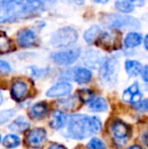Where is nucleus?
Wrapping results in <instances>:
<instances>
[{
  "mask_svg": "<svg viewBox=\"0 0 148 149\" xmlns=\"http://www.w3.org/2000/svg\"><path fill=\"white\" fill-rule=\"evenodd\" d=\"M28 91V83L24 80H15L11 85L10 93L11 97L16 102L22 100L26 96V93Z\"/></svg>",
  "mask_w": 148,
  "mask_h": 149,
  "instance_id": "obj_11",
  "label": "nucleus"
},
{
  "mask_svg": "<svg viewBox=\"0 0 148 149\" xmlns=\"http://www.w3.org/2000/svg\"><path fill=\"white\" fill-rule=\"evenodd\" d=\"M134 109L138 112L145 113L148 110V100L144 98V100H141L139 102H137L136 104H134Z\"/></svg>",
  "mask_w": 148,
  "mask_h": 149,
  "instance_id": "obj_31",
  "label": "nucleus"
},
{
  "mask_svg": "<svg viewBox=\"0 0 148 149\" xmlns=\"http://www.w3.org/2000/svg\"><path fill=\"white\" fill-rule=\"evenodd\" d=\"M78 97L83 102H90L94 98V93L90 89H80L78 90Z\"/></svg>",
  "mask_w": 148,
  "mask_h": 149,
  "instance_id": "obj_27",
  "label": "nucleus"
},
{
  "mask_svg": "<svg viewBox=\"0 0 148 149\" xmlns=\"http://www.w3.org/2000/svg\"><path fill=\"white\" fill-rule=\"evenodd\" d=\"M65 126H67L65 136L75 140H83L99 133L101 129V121L95 116L73 115L67 119Z\"/></svg>",
  "mask_w": 148,
  "mask_h": 149,
  "instance_id": "obj_1",
  "label": "nucleus"
},
{
  "mask_svg": "<svg viewBox=\"0 0 148 149\" xmlns=\"http://www.w3.org/2000/svg\"><path fill=\"white\" fill-rule=\"evenodd\" d=\"M12 50L11 41L6 37L4 33L0 31V54L8 53Z\"/></svg>",
  "mask_w": 148,
  "mask_h": 149,
  "instance_id": "obj_26",
  "label": "nucleus"
},
{
  "mask_svg": "<svg viewBox=\"0 0 148 149\" xmlns=\"http://www.w3.org/2000/svg\"><path fill=\"white\" fill-rule=\"evenodd\" d=\"M14 115H15L14 110H4L0 112V124H3L5 122L9 121Z\"/></svg>",
  "mask_w": 148,
  "mask_h": 149,
  "instance_id": "obj_30",
  "label": "nucleus"
},
{
  "mask_svg": "<svg viewBox=\"0 0 148 149\" xmlns=\"http://www.w3.org/2000/svg\"><path fill=\"white\" fill-rule=\"evenodd\" d=\"M48 113V104L45 102H40L32 106L30 109L28 115L33 119H41L45 117Z\"/></svg>",
  "mask_w": 148,
  "mask_h": 149,
  "instance_id": "obj_17",
  "label": "nucleus"
},
{
  "mask_svg": "<svg viewBox=\"0 0 148 149\" xmlns=\"http://www.w3.org/2000/svg\"><path fill=\"white\" fill-rule=\"evenodd\" d=\"M88 149H106V144L99 138H91L87 143Z\"/></svg>",
  "mask_w": 148,
  "mask_h": 149,
  "instance_id": "obj_29",
  "label": "nucleus"
},
{
  "mask_svg": "<svg viewBox=\"0 0 148 149\" xmlns=\"http://www.w3.org/2000/svg\"><path fill=\"white\" fill-rule=\"evenodd\" d=\"M97 45L106 50H117L121 46V33H103L97 38Z\"/></svg>",
  "mask_w": 148,
  "mask_h": 149,
  "instance_id": "obj_6",
  "label": "nucleus"
},
{
  "mask_svg": "<svg viewBox=\"0 0 148 149\" xmlns=\"http://www.w3.org/2000/svg\"><path fill=\"white\" fill-rule=\"evenodd\" d=\"M147 40H148V36H145L144 38V48L145 49H148V44H147Z\"/></svg>",
  "mask_w": 148,
  "mask_h": 149,
  "instance_id": "obj_35",
  "label": "nucleus"
},
{
  "mask_svg": "<svg viewBox=\"0 0 148 149\" xmlns=\"http://www.w3.org/2000/svg\"><path fill=\"white\" fill-rule=\"evenodd\" d=\"M76 1H83V0H76Z\"/></svg>",
  "mask_w": 148,
  "mask_h": 149,
  "instance_id": "obj_40",
  "label": "nucleus"
},
{
  "mask_svg": "<svg viewBox=\"0 0 148 149\" xmlns=\"http://www.w3.org/2000/svg\"><path fill=\"white\" fill-rule=\"evenodd\" d=\"M11 71V67L6 61L0 60V73H9Z\"/></svg>",
  "mask_w": 148,
  "mask_h": 149,
  "instance_id": "obj_32",
  "label": "nucleus"
},
{
  "mask_svg": "<svg viewBox=\"0 0 148 149\" xmlns=\"http://www.w3.org/2000/svg\"><path fill=\"white\" fill-rule=\"evenodd\" d=\"M141 42H142V36L135 31L129 33L125 38V46L127 48H135L140 45Z\"/></svg>",
  "mask_w": 148,
  "mask_h": 149,
  "instance_id": "obj_21",
  "label": "nucleus"
},
{
  "mask_svg": "<svg viewBox=\"0 0 148 149\" xmlns=\"http://www.w3.org/2000/svg\"><path fill=\"white\" fill-rule=\"evenodd\" d=\"M2 144L5 148L7 149H13L16 148L20 144V139L18 136L14 134H8L2 140Z\"/></svg>",
  "mask_w": 148,
  "mask_h": 149,
  "instance_id": "obj_23",
  "label": "nucleus"
},
{
  "mask_svg": "<svg viewBox=\"0 0 148 149\" xmlns=\"http://www.w3.org/2000/svg\"><path fill=\"white\" fill-rule=\"evenodd\" d=\"M4 100V96H3V93H2L1 91H0V106L2 104V102H3Z\"/></svg>",
  "mask_w": 148,
  "mask_h": 149,
  "instance_id": "obj_37",
  "label": "nucleus"
},
{
  "mask_svg": "<svg viewBox=\"0 0 148 149\" xmlns=\"http://www.w3.org/2000/svg\"><path fill=\"white\" fill-rule=\"evenodd\" d=\"M123 100L127 102H130L132 104H136L142 100V92H140L139 84L137 82L133 83L131 86H129L127 89L124 90L122 95Z\"/></svg>",
  "mask_w": 148,
  "mask_h": 149,
  "instance_id": "obj_10",
  "label": "nucleus"
},
{
  "mask_svg": "<svg viewBox=\"0 0 148 149\" xmlns=\"http://www.w3.org/2000/svg\"><path fill=\"white\" fill-rule=\"evenodd\" d=\"M47 138V132L43 128H36L32 130L26 136V142L33 148H40Z\"/></svg>",
  "mask_w": 148,
  "mask_h": 149,
  "instance_id": "obj_8",
  "label": "nucleus"
},
{
  "mask_svg": "<svg viewBox=\"0 0 148 149\" xmlns=\"http://www.w3.org/2000/svg\"><path fill=\"white\" fill-rule=\"evenodd\" d=\"M72 85L67 81H62L58 82L57 84L53 85L51 88L48 89L46 92V95L49 97H61V96H66L71 92Z\"/></svg>",
  "mask_w": 148,
  "mask_h": 149,
  "instance_id": "obj_9",
  "label": "nucleus"
},
{
  "mask_svg": "<svg viewBox=\"0 0 148 149\" xmlns=\"http://www.w3.org/2000/svg\"><path fill=\"white\" fill-rule=\"evenodd\" d=\"M109 104L104 97H94L89 102V110L94 113H103L108 111Z\"/></svg>",
  "mask_w": 148,
  "mask_h": 149,
  "instance_id": "obj_19",
  "label": "nucleus"
},
{
  "mask_svg": "<svg viewBox=\"0 0 148 149\" xmlns=\"http://www.w3.org/2000/svg\"><path fill=\"white\" fill-rule=\"evenodd\" d=\"M111 131L113 135L118 139H123L127 137L129 133V128L124 122L122 121H115L111 126Z\"/></svg>",
  "mask_w": 148,
  "mask_h": 149,
  "instance_id": "obj_16",
  "label": "nucleus"
},
{
  "mask_svg": "<svg viewBox=\"0 0 148 149\" xmlns=\"http://www.w3.org/2000/svg\"><path fill=\"white\" fill-rule=\"evenodd\" d=\"M67 116L62 111H54L50 116V127L54 130H61L67 123Z\"/></svg>",
  "mask_w": 148,
  "mask_h": 149,
  "instance_id": "obj_13",
  "label": "nucleus"
},
{
  "mask_svg": "<svg viewBox=\"0 0 148 149\" xmlns=\"http://www.w3.org/2000/svg\"><path fill=\"white\" fill-rule=\"evenodd\" d=\"M28 14L26 0H0V24L14 22Z\"/></svg>",
  "mask_w": 148,
  "mask_h": 149,
  "instance_id": "obj_2",
  "label": "nucleus"
},
{
  "mask_svg": "<svg viewBox=\"0 0 148 149\" xmlns=\"http://www.w3.org/2000/svg\"><path fill=\"white\" fill-rule=\"evenodd\" d=\"M81 53V49L78 47L72 48V49L66 50V51H61L54 53L52 55V60L58 65L62 66H68L71 65L79 58Z\"/></svg>",
  "mask_w": 148,
  "mask_h": 149,
  "instance_id": "obj_7",
  "label": "nucleus"
},
{
  "mask_svg": "<svg viewBox=\"0 0 148 149\" xmlns=\"http://www.w3.org/2000/svg\"><path fill=\"white\" fill-rule=\"evenodd\" d=\"M101 35V29L99 26H92L91 28H89L88 30L84 33L83 38H84L85 42L88 44H91L99 36Z\"/></svg>",
  "mask_w": 148,
  "mask_h": 149,
  "instance_id": "obj_25",
  "label": "nucleus"
},
{
  "mask_svg": "<svg viewBox=\"0 0 148 149\" xmlns=\"http://www.w3.org/2000/svg\"><path fill=\"white\" fill-rule=\"evenodd\" d=\"M76 100V98H75ZM74 100V97H69L65 98V100H61L60 102H58L59 107H61L64 110H72L75 106H76V100Z\"/></svg>",
  "mask_w": 148,
  "mask_h": 149,
  "instance_id": "obj_28",
  "label": "nucleus"
},
{
  "mask_svg": "<svg viewBox=\"0 0 148 149\" xmlns=\"http://www.w3.org/2000/svg\"><path fill=\"white\" fill-rule=\"evenodd\" d=\"M37 37L31 30H22L17 33V43L22 48H31L36 45Z\"/></svg>",
  "mask_w": 148,
  "mask_h": 149,
  "instance_id": "obj_12",
  "label": "nucleus"
},
{
  "mask_svg": "<svg viewBox=\"0 0 148 149\" xmlns=\"http://www.w3.org/2000/svg\"><path fill=\"white\" fill-rule=\"evenodd\" d=\"M125 69H126V72L128 73L129 76L134 77L140 74L142 65H141L140 62L136 60H127L125 62Z\"/></svg>",
  "mask_w": 148,
  "mask_h": 149,
  "instance_id": "obj_20",
  "label": "nucleus"
},
{
  "mask_svg": "<svg viewBox=\"0 0 148 149\" xmlns=\"http://www.w3.org/2000/svg\"><path fill=\"white\" fill-rule=\"evenodd\" d=\"M128 149H143L141 146H139V145H133V146H131L130 148H128Z\"/></svg>",
  "mask_w": 148,
  "mask_h": 149,
  "instance_id": "obj_38",
  "label": "nucleus"
},
{
  "mask_svg": "<svg viewBox=\"0 0 148 149\" xmlns=\"http://www.w3.org/2000/svg\"><path fill=\"white\" fill-rule=\"evenodd\" d=\"M85 64L88 65L90 67H97V65H101L103 62H101V56L97 52L95 51H89L86 53V56L84 58Z\"/></svg>",
  "mask_w": 148,
  "mask_h": 149,
  "instance_id": "obj_22",
  "label": "nucleus"
},
{
  "mask_svg": "<svg viewBox=\"0 0 148 149\" xmlns=\"http://www.w3.org/2000/svg\"><path fill=\"white\" fill-rule=\"evenodd\" d=\"M119 72V62L115 58H109L103 62L99 68V78L107 86H113L117 82Z\"/></svg>",
  "mask_w": 148,
  "mask_h": 149,
  "instance_id": "obj_4",
  "label": "nucleus"
},
{
  "mask_svg": "<svg viewBox=\"0 0 148 149\" xmlns=\"http://www.w3.org/2000/svg\"><path fill=\"white\" fill-rule=\"evenodd\" d=\"M91 77H92L91 71L86 68H83V67H78L73 72V80L78 84L88 83L91 80Z\"/></svg>",
  "mask_w": 148,
  "mask_h": 149,
  "instance_id": "obj_15",
  "label": "nucleus"
},
{
  "mask_svg": "<svg viewBox=\"0 0 148 149\" xmlns=\"http://www.w3.org/2000/svg\"><path fill=\"white\" fill-rule=\"evenodd\" d=\"M97 3H101V4H105L107 3L108 1H110V0H94Z\"/></svg>",
  "mask_w": 148,
  "mask_h": 149,
  "instance_id": "obj_36",
  "label": "nucleus"
},
{
  "mask_svg": "<svg viewBox=\"0 0 148 149\" xmlns=\"http://www.w3.org/2000/svg\"><path fill=\"white\" fill-rule=\"evenodd\" d=\"M47 149H67V148L59 143H51Z\"/></svg>",
  "mask_w": 148,
  "mask_h": 149,
  "instance_id": "obj_34",
  "label": "nucleus"
},
{
  "mask_svg": "<svg viewBox=\"0 0 148 149\" xmlns=\"http://www.w3.org/2000/svg\"><path fill=\"white\" fill-rule=\"evenodd\" d=\"M101 22L108 29H121V28H134L140 26V22L135 17L127 14H103Z\"/></svg>",
  "mask_w": 148,
  "mask_h": 149,
  "instance_id": "obj_3",
  "label": "nucleus"
},
{
  "mask_svg": "<svg viewBox=\"0 0 148 149\" xmlns=\"http://www.w3.org/2000/svg\"><path fill=\"white\" fill-rule=\"evenodd\" d=\"M77 39H78V33L73 28L65 26L53 33L50 43L56 48H63L74 44Z\"/></svg>",
  "mask_w": 148,
  "mask_h": 149,
  "instance_id": "obj_5",
  "label": "nucleus"
},
{
  "mask_svg": "<svg viewBox=\"0 0 148 149\" xmlns=\"http://www.w3.org/2000/svg\"><path fill=\"white\" fill-rule=\"evenodd\" d=\"M140 74H141V76H142V78H143V80L145 81V82H147L148 81V67L147 66H143L142 67V69H141V71H140Z\"/></svg>",
  "mask_w": 148,
  "mask_h": 149,
  "instance_id": "obj_33",
  "label": "nucleus"
},
{
  "mask_svg": "<svg viewBox=\"0 0 148 149\" xmlns=\"http://www.w3.org/2000/svg\"><path fill=\"white\" fill-rule=\"evenodd\" d=\"M57 0H26V8H28V13L37 12L44 8L48 7L49 5L54 4Z\"/></svg>",
  "mask_w": 148,
  "mask_h": 149,
  "instance_id": "obj_14",
  "label": "nucleus"
},
{
  "mask_svg": "<svg viewBox=\"0 0 148 149\" xmlns=\"http://www.w3.org/2000/svg\"><path fill=\"white\" fill-rule=\"evenodd\" d=\"M115 6L119 11L123 13H130L134 10L135 7L132 0H117Z\"/></svg>",
  "mask_w": 148,
  "mask_h": 149,
  "instance_id": "obj_24",
  "label": "nucleus"
},
{
  "mask_svg": "<svg viewBox=\"0 0 148 149\" xmlns=\"http://www.w3.org/2000/svg\"><path fill=\"white\" fill-rule=\"evenodd\" d=\"M2 141V137H1V135H0V142Z\"/></svg>",
  "mask_w": 148,
  "mask_h": 149,
  "instance_id": "obj_39",
  "label": "nucleus"
},
{
  "mask_svg": "<svg viewBox=\"0 0 148 149\" xmlns=\"http://www.w3.org/2000/svg\"><path fill=\"white\" fill-rule=\"evenodd\" d=\"M30 128V122L24 116H19L18 118H16L8 126V129L12 132H22L26 131V130Z\"/></svg>",
  "mask_w": 148,
  "mask_h": 149,
  "instance_id": "obj_18",
  "label": "nucleus"
}]
</instances>
